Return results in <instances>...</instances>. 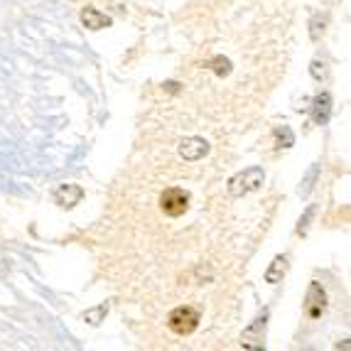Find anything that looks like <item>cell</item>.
<instances>
[{
  "mask_svg": "<svg viewBox=\"0 0 351 351\" xmlns=\"http://www.w3.org/2000/svg\"><path fill=\"white\" fill-rule=\"evenodd\" d=\"M265 322H268V312H263L258 319H253L251 327L243 332V341H241V344L246 346V349H261V346H263V337H265Z\"/></svg>",
  "mask_w": 351,
  "mask_h": 351,
  "instance_id": "cell-7",
  "label": "cell"
},
{
  "mask_svg": "<svg viewBox=\"0 0 351 351\" xmlns=\"http://www.w3.org/2000/svg\"><path fill=\"white\" fill-rule=\"evenodd\" d=\"M265 182V172L263 167H248V170L239 172L228 180V194L231 197H246L251 192H258V189L263 187Z\"/></svg>",
  "mask_w": 351,
  "mask_h": 351,
  "instance_id": "cell-1",
  "label": "cell"
},
{
  "mask_svg": "<svg viewBox=\"0 0 351 351\" xmlns=\"http://www.w3.org/2000/svg\"><path fill=\"white\" fill-rule=\"evenodd\" d=\"M84 199V189L79 184H59L54 189V202H57L62 209H74L79 202Z\"/></svg>",
  "mask_w": 351,
  "mask_h": 351,
  "instance_id": "cell-6",
  "label": "cell"
},
{
  "mask_svg": "<svg viewBox=\"0 0 351 351\" xmlns=\"http://www.w3.org/2000/svg\"><path fill=\"white\" fill-rule=\"evenodd\" d=\"M180 158L187 160V162H197V160H202L209 152V143L204 141V138H184V141L180 143Z\"/></svg>",
  "mask_w": 351,
  "mask_h": 351,
  "instance_id": "cell-5",
  "label": "cell"
},
{
  "mask_svg": "<svg viewBox=\"0 0 351 351\" xmlns=\"http://www.w3.org/2000/svg\"><path fill=\"white\" fill-rule=\"evenodd\" d=\"M165 86H167V91H172V94H177V91H180V88H177L180 84H175V82H167Z\"/></svg>",
  "mask_w": 351,
  "mask_h": 351,
  "instance_id": "cell-17",
  "label": "cell"
},
{
  "mask_svg": "<svg viewBox=\"0 0 351 351\" xmlns=\"http://www.w3.org/2000/svg\"><path fill=\"white\" fill-rule=\"evenodd\" d=\"M327 310V293L319 282H310V290H307V298H304V312L310 319H319L322 312Z\"/></svg>",
  "mask_w": 351,
  "mask_h": 351,
  "instance_id": "cell-4",
  "label": "cell"
},
{
  "mask_svg": "<svg viewBox=\"0 0 351 351\" xmlns=\"http://www.w3.org/2000/svg\"><path fill=\"white\" fill-rule=\"evenodd\" d=\"M202 315L197 307H189V304H182V307H175V310L167 315V327L170 332H175L177 337H187L194 329L199 327Z\"/></svg>",
  "mask_w": 351,
  "mask_h": 351,
  "instance_id": "cell-2",
  "label": "cell"
},
{
  "mask_svg": "<svg viewBox=\"0 0 351 351\" xmlns=\"http://www.w3.org/2000/svg\"><path fill=\"white\" fill-rule=\"evenodd\" d=\"M106 315H108V304H99L94 310L84 312V319H86L88 324H101V319H104Z\"/></svg>",
  "mask_w": 351,
  "mask_h": 351,
  "instance_id": "cell-14",
  "label": "cell"
},
{
  "mask_svg": "<svg viewBox=\"0 0 351 351\" xmlns=\"http://www.w3.org/2000/svg\"><path fill=\"white\" fill-rule=\"evenodd\" d=\"M276 143L278 147H293L295 145V133L287 125H280V128H276Z\"/></svg>",
  "mask_w": 351,
  "mask_h": 351,
  "instance_id": "cell-12",
  "label": "cell"
},
{
  "mask_svg": "<svg viewBox=\"0 0 351 351\" xmlns=\"http://www.w3.org/2000/svg\"><path fill=\"white\" fill-rule=\"evenodd\" d=\"M315 211H317V206H315V204H312V206H307V211H304V217L300 219V226H298V234H300V236H304V234H307V226H310L312 217H315Z\"/></svg>",
  "mask_w": 351,
  "mask_h": 351,
  "instance_id": "cell-15",
  "label": "cell"
},
{
  "mask_svg": "<svg viewBox=\"0 0 351 351\" xmlns=\"http://www.w3.org/2000/svg\"><path fill=\"white\" fill-rule=\"evenodd\" d=\"M310 113H312V121H315L317 125H327L329 116H332V96H329L327 91L317 94L315 101H312Z\"/></svg>",
  "mask_w": 351,
  "mask_h": 351,
  "instance_id": "cell-8",
  "label": "cell"
},
{
  "mask_svg": "<svg viewBox=\"0 0 351 351\" xmlns=\"http://www.w3.org/2000/svg\"><path fill=\"white\" fill-rule=\"evenodd\" d=\"M324 74H327V71H324L322 62H312V76H315V79H322Z\"/></svg>",
  "mask_w": 351,
  "mask_h": 351,
  "instance_id": "cell-16",
  "label": "cell"
},
{
  "mask_svg": "<svg viewBox=\"0 0 351 351\" xmlns=\"http://www.w3.org/2000/svg\"><path fill=\"white\" fill-rule=\"evenodd\" d=\"M285 273H287V256H276L273 263L268 265V270H265V282L278 285V282H282Z\"/></svg>",
  "mask_w": 351,
  "mask_h": 351,
  "instance_id": "cell-10",
  "label": "cell"
},
{
  "mask_svg": "<svg viewBox=\"0 0 351 351\" xmlns=\"http://www.w3.org/2000/svg\"><path fill=\"white\" fill-rule=\"evenodd\" d=\"M206 66H209V69L214 71L217 76H228V74H231V62H228L226 57H221V54H219V57H214L211 62H206Z\"/></svg>",
  "mask_w": 351,
  "mask_h": 351,
  "instance_id": "cell-11",
  "label": "cell"
},
{
  "mask_svg": "<svg viewBox=\"0 0 351 351\" xmlns=\"http://www.w3.org/2000/svg\"><path fill=\"white\" fill-rule=\"evenodd\" d=\"M160 209L170 219H180L189 209V192L182 187H167L160 194Z\"/></svg>",
  "mask_w": 351,
  "mask_h": 351,
  "instance_id": "cell-3",
  "label": "cell"
},
{
  "mask_svg": "<svg viewBox=\"0 0 351 351\" xmlns=\"http://www.w3.org/2000/svg\"><path fill=\"white\" fill-rule=\"evenodd\" d=\"M317 177H319V165H312L310 172H307V177H304V182H302V187H300V194H302V197H307V194L315 189Z\"/></svg>",
  "mask_w": 351,
  "mask_h": 351,
  "instance_id": "cell-13",
  "label": "cell"
},
{
  "mask_svg": "<svg viewBox=\"0 0 351 351\" xmlns=\"http://www.w3.org/2000/svg\"><path fill=\"white\" fill-rule=\"evenodd\" d=\"M82 25L86 29H104V27H111V18H108L106 12L96 10V8H84Z\"/></svg>",
  "mask_w": 351,
  "mask_h": 351,
  "instance_id": "cell-9",
  "label": "cell"
}]
</instances>
